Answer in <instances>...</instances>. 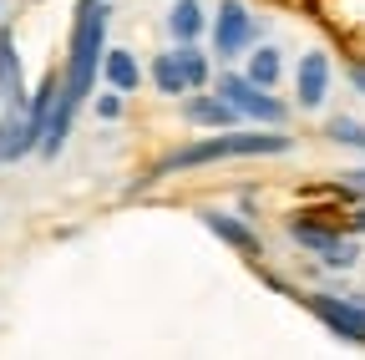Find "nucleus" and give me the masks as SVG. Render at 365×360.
<instances>
[{
	"mask_svg": "<svg viewBox=\"0 0 365 360\" xmlns=\"http://www.w3.org/2000/svg\"><path fill=\"white\" fill-rule=\"evenodd\" d=\"M249 36H254L249 11L239 6V0H223V6H218V21H213V46H218V56L244 51V46H249Z\"/></svg>",
	"mask_w": 365,
	"mask_h": 360,
	"instance_id": "20e7f679",
	"label": "nucleus"
},
{
	"mask_svg": "<svg viewBox=\"0 0 365 360\" xmlns=\"http://www.w3.org/2000/svg\"><path fill=\"white\" fill-rule=\"evenodd\" d=\"M330 138H335V143H350V148H365V127L350 122V117H335V122H330Z\"/></svg>",
	"mask_w": 365,
	"mask_h": 360,
	"instance_id": "f3484780",
	"label": "nucleus"
},
{
	"mask_svg": "<svg viewBox=\"0 0 365 360\" xmlns=\"http://www.w3.org/2000/svg\"><path fill=\"white\" fill-rule=\"evenodd\" d=\"M41 143V132L31 127V117L16 107L6 122H0V163H16V158H26L31 148Z\"/></svg>",
	"mask_w": 365,
	"mask_h": 360,
	"instance_id": "423d86ee",
	"label": "nucleus"
},
{
	"mask_svg": "<svg viewBox=\"0 0 365 360\" xmlns=\"http://www.w3.org/2000/svg\"><path fill=\"white\" fill-rule=\"evenodd\" d=\"M182 112H188V122H198V127H234V117H239L223 97H188Z\"/></svg>",
	"mask_w": 365,
	"mask_h": 360,
	"instance_id": "1a4fd4ad",
	"label": "nucleus"
},
{
	"mask_svg": "<svg viewBox=\"0 0 365 360\" xmlns=\"http://www.w3.org/2000/svg\"><path fill=\"white\" fill-rule=\"evenodd\" d=\"M102 31H107V11L102 0L97 6H81L76 11V36H71V66L61 76V97L76 107L91 92V76H97V51H102Z\"/></svg>",
	"mask_w": 365,
	"mask_h": 360,
	"instance_id": "f03ea898",
	"label": "nucleus"
},
{
	"mask_svg": "<svg viewBox=\"0 0 365 360\" xmlns=\"http://www.w3.org/2000/svg\"><path fill=\"white\" fill-rule=\"evenodd\" d=\"M360 183H365V173H360Z\"/></svg>",
	"mask_w": 365,
	"mask_h": 360,
	"instance_id": "6ab92c4d",
	"label": "nucleus"
},
{
	"mask_svg": "<svg viewBox=\"0 0 365 360\" xmlns=\"http://www.w3.org/2000/svg\"><path fill=\"white\" fill-rule=\"evenodd\" d=\"M218 97L234 107V112H249L259 122H284V102H274L269 92H259V86L244 81V76H223L218 81Z\"/></svg>",
	"mask_w": 365,
	"mask_h": 360,
	"instance_id": "7ed1b4c3",
	"label": "nucleus"
},
{
	"mask_svg": "<svg viewBox=\"0 0 365 360\" xmlns=\"http://www.w3.org/2000/svg\"><path fill=\"white\" fill-rule=\"evenodd\" d=\"M244 81H254L259 92H269L274 81H279V51H254V61H249V76Z\"/></svg>",
	"mask_w": 365,
	"mask_h": 360,
	"instance_id": "2eb2a0df",
	"label": "nucleus"
},
{
	"mask_svg": "<svg viewBox=\"0 0 365 360\" xmlns=\"http://www.w3.org/2000/svg\"><path fill=\"white\" fill-rule=\"evenodd\" d=\"M309 309L325 320L335 335H345V340H355V345H365V309H350L345 299H330V294H314L309 299Z\"/></svg>",
	"mask_w": 365,
	"mask_h": 360,
	"instance_id": "39448f33",
	"label": "nucleus"
},
{
	"mask_svg": "<svg viewBox=\"0 0 365 360\" xmlns=\"http://www.w3.org/2000/svg\"><path fill=\"white\" fill-rule=\"evenodd\" d=\"M350 81H355L360 92H365V66H355V71H350Z\"/></svg>",
	"mask_w": 365,
	"mask_h": 360,
	"instance_id": "a211bd4d",
	"label": "nucleus"
},
{
	"mask_svg": "<svg viewBox=\"0 0 365 360\" xmlns=\"http://www.w3.org/2000/svg\"><path fill=\"white\" fill-rule=\"evenodd\" d=\"M173 61H178V71H182V86L188 92H198V86L208 81V61L193 51V46H182V51H173Z\"/></svg>",
	"mask_w": 365,
	"mask_h": 360,
	"instance_id": "4468645a",
	"label": "nucleus"
},
{
	"mask_svg": "<svg viewBox=\"0 0 365 360\" xmlns=\"http://www.w3.org/2000/svg\"><path fill=\"white\" fill-rule=\"evenodd\" d=\"M203 223L223 239V244H234V249H244V254H259V239L244 229V223H234V218H223V213H203Z\"/></svg>",
	"mask_w": 365,
	"mask_h": 360,
	"instance_id": "f8f14e48",
	"label": "nucleus"
},
{
	"mask_svg": "<svg viewBox=\"0 0 365 360\" xmlns=\"http://www.w3.org/2000/svg\"><path fill=\"white\" fill-rule=\"evenodd\" d=\"M0 97H11L21 107V61H16V41L0 36Z\"/></svg>",
	"mask_w": 365,
	"mask_h": 360,
	"instance_id": "9b49d317",
	"label": "nucleus"
},
{
	"mask_svg": "<svg viewBox=\"0 0 365 360\" xmlns=\"http://www.w3.org/2000/svg\"><path fill=\"white\" fill-rule=\"evenodd\" d=\"M173 36L182 41V46H188V41L198 36V26H203V11H198V0H178V6H173Z\"/></svg>",
	"mask_w": 365,
	"mask_h": 360,
	"instance_id": "ddd939ff",
	"label": "nucleus"
},
{
	"mask_svg": "<svg viewBox=\"0 0 365 360\" xmlns=\"http://www.w3.org/2000/svg\"><path fill=\"white\" fill-rule=\"evenodd\" d=\"M102 71H107V81L117 86V92H137V81H143V71H137L132 51H107Z\"/></svg>",
	"mask_w": 365,
	"mask_h": 360,
	"instance_id": "9d476101",
	"label": "nucleus"
},
{
	"mask_svg": "<svg viewBox=\"0 0 365 360\" xmlns=\"http://www.w3.org/2000/svg\"><path fill=\"white\" fill-rule=\"evenodd\" d=\"M259 153H289V138H279V132H218V138H203L193 148L163 158L148 178L182 173V168H198V163H218V158H259Z\"/></svg>",
	"mask_w": 365,
	"mask_h": 360,
	"instance_id": "f257e3e1",
	"label": "nucleus"
},
{
	"mask_svg": "<svg viewBox=\"0 0 365 360\" xmlns=\"http://www.w3.org/2000/svg\"><path fill=\"white\" fill-rule=\"evenodd\" d=\"M289 234L304 244V249H319L330 264H350L355 259V244L350 239H340V234H325V229H309V223H289Z\"/></svg>",
	"mask_w": 365,
	"mask_h": 360,
	"instance_id": "0eeeda50",
	"label": "nucleus"
},
{
	"mask_svg": "<svg viewBox=\"0 0 365 360\" xmlns=\"http://www.w3.org/2000/svg\"><path fill=\"white\" fill-rule=\"evenodd\" d=\"M325 86H330V61L319 51H309L299 61V107H319L325 102Z\"/></svg>",
	"mask_w": 365,
	"mask_h": 360,
	"instance_id": "6e6552de",
	"label": "nucleus"
},
{
	"mask_svg": "<svg viewBox=\"0 0 365 360\" xmlns=\"http://www.w3.org/2000/svg\"><path fill=\"white\" fill-rule=\"evenodd\" d=\"M153 81H158V92H168V97L188 92V86H182V71H178V61H173V51H163V56L153 61Z\"/></svg>",
	"mask_w": 365,
	"mask_h": 360,
	"instance_id": "dca6fc26",
	"label": "nucleus"
}]
</instances>
